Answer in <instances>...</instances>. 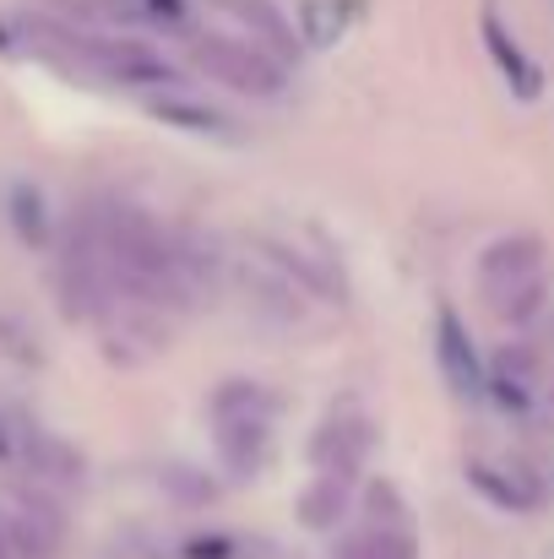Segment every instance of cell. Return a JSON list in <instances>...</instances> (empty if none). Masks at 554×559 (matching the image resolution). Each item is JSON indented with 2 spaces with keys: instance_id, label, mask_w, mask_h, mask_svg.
I'll list each match as a JSON object with an SVG mask.
<instances>
[{
  "instance_id": "1",
  "label": "cell",
  "mask_w": 554,
  "mask_h": 559,
  "mask_svg": "<svg viewBox=\"0 0 554 559\" xmlns=\"http://www.w3.org/2000/svg\"><path fill=\"white\" fill-rule=\"evenodd\" d=\"M550 250L539 234H500L479 255V299L506 326H533L550 310Z\"/></svg>"
},
{
  "instance_id": "2",
  "label": "cell",
  "mask_w": 554,
  "mask_h": 559,
  "mask_svg": "<svg viewBox=\"0 0 554 559\" xmlns=\"http://www.w3.org/2000/svg\"><path fill=\"white\" fill-rule=\"evenodd\" d=\"M212 445L228 478H256L272 462V429H278V402L250 385V380H223L207 402Z\"/></svg>"
},
{
  "instance_id": "3",
  "label": "cell",
  "mask_w": 554,
  "mask_h": 559,
  "mask_svg": "<svg viewBox=\"0 0 554 559\" xmlns=\"http://www.w3.org/2000/svg\"><path fill=\"white\" fill-rule=\"evenodd\" d=\"M190 66L245 98H278L288 87V66H278L261 44L234 33H190Z\"/></svg>"
},
{
  "instance_id": "4",
  "label": "cell",
  "mask_w": 554,
  "mask_h": 559,
  "mask_svg": "<svg viewBox=\"0 0 554 559\" xmlns=\"http://www.w3.org/2000/svg\"><path fill=\"white\" fill-rule=\"evenodd\" d=\"M66 49L76 55L82 71H93L104 82H120V87H169L175 82V66L164 55H153L148 44H137V38L76 33V38H66Z\"/></svg>"
},
{
  "instance_id": "5",
  "label": "cell",
  "mask_w": 554,
  "mask_h": 559,
  "mask_svg": "<svg viewBox=\"0 0 554 559\" xmlns=\"http://www.w3.org/2000/svg\"><path fill=\"white\" fill-rule=\"evenodd\" d=\"M338 559H419L408 506L397 500L391 484H375L369 489V522L338 544Z\"/></svg>"
},
{
  "instance_id": "6",
  "label": "cell",
  "mask_w": 554,
  "mask_h": 559,
  "mask_svg": "<svg viewBox=\"0 0 554 559\" xmlns=\"http://www.w3.org/2000/svg\"><path fill=\"white\" fill-rule=\"evenodd\" d=\"M479 38H484V49H490V60H495V71H500V82L511 87L517 104L544 98V66L528 55V44L511 33V22L500 16L495 0H484V11H479Z\"/></svg>"
},
{
  "instance_id": "7",
  "label": "cell",
  "mask_w": 554,
  "mask_h": 559,
  "mask_svg": "<svg viewBox=\"0 0 554 559\" xmlns=\"http://www.w3.org/2000/svg\"><path fill=\"white\" fill-rule=\"evenodd\" d=\"M435 359H440V374H446L451 396H462V402H484L490 370H484V359H479V343H473L468 321H462L451 305H440V316H435Z\"/></svg>"
},
{
  "instance_id": "8",
  "label": "cell",
  "mask_w": 554,
  "mask_h": 559,
  "mask_svg": "<svg viewBox=\"0 0 554 559\" xmlns=\"http://www.w3.org/2000/svg\"><path fill=\"white\" fill-rule=\"evenodd\" d=\"M369 440H375V429H369L365 413H359V407H338V413H327V424L316 429L310 462H316L327 478H354L359 462L369 456Z\"/></svg>"
},
{
  "instance_id": "9",
  "label": "cell",
  "mask_w": 554,
  "mask_h": 559,
  "mask_svg": "<svg viewBox=\"0 0 554 559\" xmlns=\"http://www.w3.org/2000/svg\"><path fill=\"white\" fill-rule=\"evenodd\" d=\"M212 5H223L245 33H250V44H261L278 66H288V60H299V27H294V16L278 5V0H212Z\"/></svg>"
},
{
  "instance_id": "10",
  "label": "cell",
  "mask_w": 554,
  "mask_h": 559,
  "mask_svg": "<svg viewBox=\"0 0 554 559\" xmlns=\"http://www.w3.org/2000/svg\"><path fill=\"white\" fill-rule=\"evenodd\" d=\"M468 478H473V489H479L484 500H495L500 511H539V506H544L539 478L522 473V467H511V462H500V456H473V462H468Z\"/></svg>"
},
{
  "instance_id": "11",
  "label": "cell",
  "mask_w": 554,
  "mask_h": 559,
  "mask_svg": "<svg viewBox=\"0 0 554 559\" xmlns=\"http://www.w3.org/2000/svg\"><path fill=\"white\" fill-rule=\"evenodd\" d=\"M5 533H11V555L49 559L60 549V538H66V522H60V511H55L49 500H27V506L5 522Z\"/></svg>"
},
{
  "instance_id": "12",
  "label": "cell",
  "mask_w": 554,
  "mask_h": 559,
  "mask_svg": "<svg viewBox=\"0 0 554 559\" xmlns=\"http://www.w3.org/2000/svg\"><path fill=\"white\" fill-rule=\"evenodd\" d=\"M153 115L169 120V126H185V131H201V136H234V120L223 109H212L207 98H185V93H158L153 98Z\"/></svg>"
},
{
  "instance_id": "13",
  "label": "cell",
  "mask_w": 554,
  "mask_h": 559,
  "mask_svg": "<svg viewBox=\"0 0 554 559\" xmlns=\"http://www.w3.org/2000/svg\"><path fill=\"white\" fill-rule=\"evenodd\" d=\"M104 5H115V16L158 27V33H196L190 0H104Z\"/></svg>"
},
{
  "instance_id": "14",
  "label": "cell",
  "mask_w": 554,
  "mask_h": 559,
  "mask_svg": "<svg viewBox=\"0 0 554 559\" xmlns=\"http://www.w3.org/2000/svg\"><path fill=\"white\" fill-rule=\"evenodd\" d=\"M343 506H349V478H316L310 484V495L299 500V516L310 522V527H338V516H343Z\"/></svg>"
},
{
  "instance_id": "15",
  "label": "cell",
  "mask_w": 554,
  "mask_h": 559,
  "mask_svg": "<svg viewBox=\"0 0 554 559\" xmlns=\"http://www.w3.org/2000/svg\"><path fill=\"white\" fill-rule=\"evenodd\" d=\"M0 559H11V533H5V522H0Z\"/></svg>"
}]
</instances>
